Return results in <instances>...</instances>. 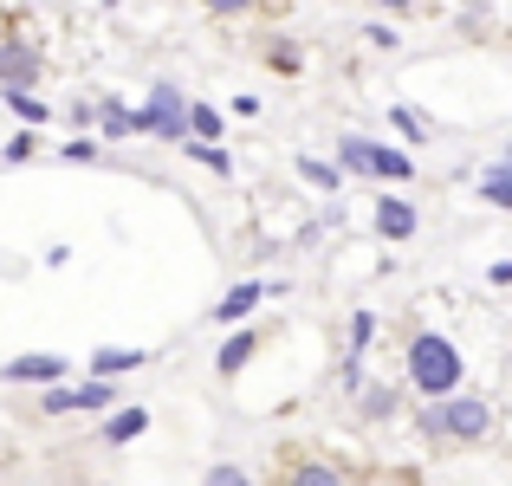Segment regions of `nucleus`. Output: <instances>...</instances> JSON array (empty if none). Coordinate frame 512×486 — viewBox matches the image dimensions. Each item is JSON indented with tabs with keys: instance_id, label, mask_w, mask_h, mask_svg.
Wrapping results in <instances>:
<instances>
[{
	"instance_id": "19",
	"label": "nucleus",
	"mask_w": 512,
	"mask_h": 486,
	"mask_svg": "<svg viewBox=\"0 0 512 486\" xmlns=\"http://www.w3.org/2000/svg\"><path fill=\"white\" fill-rule=\"evenodd\" d=\"M72 396H78V409L104 415V409H111V402H117V383H111V376H91V383H78Z\"/></svg>"
},
{
	"instance_id": "20",
	"label": "nucleus",
	"mask_w": 512,
	"mask_h": 486,
	"mask_svg": "<svg viewBox=\"0 0 512 486\" xmlns=\"http://www.w3.org/2000/svg\"><path fill=\"white\" fill-rule=\"evenodd\" d=\"M0 98H7V111L26 117V124H52V104H39L33 91H0Z\"/></svg>"
},
{
	"instance_id": "3",
	"label": "nucleus",
	"mask_w": 512,
	"mask_h": 486,
	"mask_svg": "<svg viewBox=\"0 0 512 486\" xmlns=\"http://www.w3.org/2000/svg\"><path fill=\"white\" fill-rule=\"evenodd\" d=\"M39 78H46V46L26 39L20 26L0 33V91H33Z\"/></svg>"
},
{
	"instance_id": "27",
	"label": "nucleus",
	"mask_w": 512,
	"mask_h": 486,
	"mask_svg": "<svg viewBox=\"0 0 512 486\" xmlns=\"http://www.w3.org/2000/svg\"><path fill=\"white\" fill-rule=\"evenodd\" d=\"M201 7H208L214 20H240V13H253L260 0H201Z\"/></svg>"
},
{
	"instance_id": "30",
	"label": "nucleus",
	"mask_w": 512,
	"mask_h": 486,
	"mask_svg": "<svg viewBox=\"0 0 512 486\" xmlns=\"http://www.w3.org/2000/svg\"><path fill=\"white\" fill-rule=\"evenodd\" d=\"M487 286H512V260H493L487 266Z\"/></svg>"
},
{
	"instance_id": "6",
	"label": "nucleus",
	"mask_w": 512,
	"mask_h": 486,
	"mask_svg": "<svg viewBox=\"0 0 512 486\" xmlns=\"http://www.w3.org/2000/svg\"><path fill=\"white\" fill-rule=\"evenodd\" d=\"M266 292H273L266 279H240V286H227V292H221V305H214V318H221V324H247V318H253V312L266 305Z\"/></svg>"
},
{
	"instance_id": "8",
	"label": "nucleus",
	"mask_w": 512,
	"mask_h": 486,
	"mask_svg": "<svg viewBox=\"0 0 512 486\" xmlns=\"http://www.w3.org/2000/svg\"><path fill=\"white\" fill-rule=\"evenodd\" d=\"M65 370H72V363H65V357H52V350H46V357L33 350V357H13V363H0V376H13V383H59Z\"/></svg>"
},
{
	"instance_id": "31",
	"label": "nucleus",
	"mask_w": 512,
	"mask_h": 486,
	"mask_svg": "<svg viewBox=\"0 0 512 486\" xmlns=\"http://www.w3.org/2000/svg\"><path fill=\"white\" fill-rule=\"evenodd\" d=\"M370 7H383V13H415L422 0H370Z\"/></svg>"
},
{
	"instance_id": "17",
	"label": "nucleus",
	"mask_w": 512,
	"mask_h": 486,
	"mask_svg": "<svg viewBox=\"0 0 512 486\" xmlns=\"http://www.w3.org/2000/svg\"><path fill=\"white\" fill-rule=\"evenodd\" d=\"M182 150L195 156V162H201V169H208V175H234V156H227L221 143H201V137H182Z\"/></svg>"
},
{
	"instance_id": "24",
	"label": "nucleus",
	"mask_w": 512,
	"mask_h": 486,
	"mask_svg": "<svg viewBox=\"0 0 512 486\" xmlns=\"http://www.w3.org/2000/svg\"><path fill=\"white\" fill-rule=\"evenodd\" d=\"M292 480H299V486H331V480H344V467H325V461H305V467H292Z\"/></svg>"
},
{
	"instance_id": "16",
	"label": "nucleus",
	"mask_w": 512,
	"mask_h": 486,
	"mask_svg": "<svg viewBox=\"0 0 512 486\" xmlns=\"http://www.w3.org/2000/svg\"><path fill=\"white\" fill-rule=\"evenodd\" d=\"M480 201H487V208H512V169L506 162H493V169L480 175Z\"/></svg>"
},
{
	"instance_id": "2",
	"label": "nucleus",
	"mask_w": 512,
	"mask_h": 486,
	"mask_svg": "<svg viewBox=\"0 0 512 486\" xmlns=\"http://www.w3.org/2000/svg\"><path fill=\"white\" fill-rule=\"evenodd\" d=\"M402 376H409L415 396H448V389L467 383V357H461V344H454V337L415 331L409 350H402Z\"/></svg>"
},
{
	"instance_id": "9",
	"label": "nucleus",
	"mask_w": 512,
	"mask_h": 486,
	"mask_svg": "<svg viewBox=\"0 0 512 486\" xmlns=\"http://www.w3.org/2000/svg\"><path fill=\"white\" fill-rule=\"evenodd\" d=\"M253 357H260V331H234L221 350H214V370H221V376H240Z\"/></svg>"
},
{
	"instance_id": "26",
	"label": "nucleus",
	"mask_w": 512,
	"mask_h": 486,
	"mask_svg": "<svg viewBox=\"0 0 512 486\" xmlns=\"http://www.w3.org/2000/svg\"><path fill=\"white\" fill-rule=\"evenodd\" d=\"M33 150H39V137H33V130H20V137H7L0 162H33Z\"/></svg>"
},
{
	"instance_id": "1",
	"label": "nucleus",
	"mask_w": 512,
	"mask_h": 486,
	"mask_svg": "<svg viewBox=\"0 0 512 486\" xmlns=\"http://www.w3.org/2000/svg\"><path fill=\"white\" fill-rule=\"evenodd\" d=\"M415 435L448 441V448H474V441L493 435V402L474 396V389H448V396H422V415H415Z\"/></svg>"
},
{
	"instance_id": "13",
	"label": "nucleus",
	"mask_w": 512,
	"mask_h": 486,
	"mask_svg": "<svg viewBox=\"0 0 512 486\" xmlns=\"http://www.w3.org/2000/svg\"><path fill=\"white\" fill-rule=\"evenodd\" d=\"M150 363V350H91V376H130Z\"/></svg>"
},
{
	"instance_id": "11",
	"label": "nucleus",
	"mask_w": 512,
	"mask_h": 486,
	"mask_svg": "<svg viewBox=\"0 0 512 486\" xmlns=\"http://www.w3.org/2000/svg\"><path fill=\"white\" fill-rule=\"evenodd\" d=\"M370 175L376 182H415V156H402V150H383V143H370Z\"/></svg>"
},
{
	"instance_id": "5",
	"label": "nucleus",
	"mask_w": 512,
	"mask_h": 486,
	"mask_svg": "<svg viewBox=\"0 0 512 486\" xmlns=\"http://www.w3.org/2000/svg\"><path fill=\"white\" fill-rule=\"evenodd\" d=\"M370 221H376V234H383V240H396V247H402V240H415L422 214H415V201H402V195H383V201H376V214H370Z\"/></svg>"
},
{
	"instance_id": "14",
	"label": "nucleus",
	"mask_w": 512,
	"mask_h": 486,
	"mask_svg": "<svg viewBox=\"0 0 512 486\" xmlns=\"http://www.w3.org/2000/svg\"><path fill=\"white\" fill-rule=\"evenodd\" d=\"M389 124H396V137L409 143V150H415V143H428V137H435V130H428V117L415 111V104H389Z\"/></svg>"
},
{
	"instance_id": "25",
	"label": "nucleus",
	"mask_w": 512,
	"mask_h": 486,
	"mask_svg": "<svg viewBox=\"0 0 512 486\" xmlns=\"http://www.w3.org/2000/svg\"><path fill=\"white\" fill-rule=\"evenodd\" d=\"M350 350H370V337H376V312H350Z\"/></svg>"
},
{
	"instance_id": "7",
	"label": "nucleus",
	"mask_w": 512,
	"mask_h": 486,
	"mask_svg": "<svg viewBox=\"0 0 512 486\" xmlns=\"http://www.w3.org/2000/svg\"><path fill=\"white\" fill-rule=\"evenodd\" d=\"M91 124H98V137H104V143L137 137V111H130L124 98H98V104H91Z\"/></svg>"
},
{
	"instance_id": "15",
	"label": "nucleus",
	"mask_w": 512,
	"mask_h": 486,
	"mask_svg": "<svg viewBox=\"0 0 512 486\" xmlns=\"http://www.w3.org/2000/svg\"><path fill=\"white\" fill-rule=\"evenodd\" d=\"M266 65H273L279 78H299V72H305V52H299V39H266Z\"/></svg>"
},
{
	"instance_id": "18",
	"label": "nucleus",
	"mask_w": 512,
	"mask_h": 486,
	"mask_svg": "<svg viewBox=\"0 0 512 486\" xmlns=\"http://www.w3.org/2000/svg\"><path fill=\"white\" fill-rule=\"evenodd\" d=\"M221 130H227V117L214 111V104H188V137H201V143H221Z\"/></svg>"
},
{
	"instance_id": "10",
	"label": "nucleus",
	"mask_w": 512,
	"mask_h": 486,
	"mask_svg": "<svg viewBox=\"0 0 512 486\" xmlns=\"http://www.w3.org/2000/svg\"><path fill=\"white\" fill-rule=\"evenodd\" d=\"M143 428H150V409H143V402H130V409H117V415H111V422H104V428H98V435H104V441H111V448H130V441H137V435H143Z\"/></svg>"
},
{
	"instance_id": "28",
	"label": "nucleus",
	"mask_w": 512,
	"mask_h": 486,
	"mask_svg": "<svg viewBox=\"0 0 512 486\" xmlns=\"http://www.w3.org/2000/svg\"><path fill=\"white\" fill-rule=\"evenodd\" d=\"M65 162H98V143H91V137H72V143H65Z\"/></svg>"
},
{
	"instance_id": "12",
	"label": "nucleus",
	"mask_w": 512,
	"mask_h": 486,
	"mask_svg": "<svg viewBox=\"0 0 512 486\" xmlns=\"http://www.w3.org/2000/svg\"><path fill=\"white\" fill-rule=\"evenodd\" d=\"M396 389H389V383H370V376H363V389H357V415H363V422H389V415H396Z\"/></svg>"
},
{
	"instance_id": "21",
	"label": "nucleus",
	"mask_w": 512,
	"mask_h": 486,
	"mask_svg": "<svg viewBox=\"0 0 512 486\" xmlns=\"http://www.w3.org/2000/svg\"><path fill=\"white\" fill-rule=\"evenodd\" d=\"M338 169L344 175H370V143H363V137H338Z\"/></svg>"
},
{
	"instance_id": "32",
	"label": "nucleus",
	"mask_w": 512,
	"mask_h": 486,
	"mask_svg": "<svg viewBox=\"0 0 512 486\" xmlns=\"http://www.w3.org/2000/svg\"><path fill=\"white\" fill-rule=\"evenodd\" d=\"M500 162H506V169H512V137H506V150H500Z\"/></svg>"
},
{
	"instance_id": "4",
	"label": "nucleus",
	"mask_w": 512,
	"mask_h": 486,
	"mask_svg": "<svg viewBox=\"0 0 512 486\" xmlns=\"http://www.w3.org/2000/svg\"><path fill=\"white\" fill-rule=\"evenodd\" d=\"M137 130L143 137H163V143H182L188 137V98L175 85H156L150 98L137 104Z\"/></svg>"
},
{
	"instance_id": "29",
	"label": "nucleus",
	"mask_w": 512,
	"mask_h": 486,
	"mask_svg": "<svg viewBox=\"0 0 512 486\" xmlns=\"http://www.w3.org/2000/svg\"><path fill=\"white\" fill-rule=\"evenodd\" d=\"M208 486H247V474H240V467H208Z\"/></svg>"
},
{
	"instance_id": "22",
	"label": "nucleus",
	"mask_w": 512,
	"mask_h": 486,
	"mask_svg": "<svg viewBox=\"0 0 512 486\" xmlns=\"http://www.w3.org/2000/svg\"><path fill=\"white\" fill-rule=\"evenodd\" d=\"M299 175H305L312 188H325V195L344 182V169H338V162H318V156H299Z\"/></svg>"
},
{
	"instance_id": "33",
	"label": "nucleus",
	"mask_w": 512,
	"mask_h": 486,
	"mask_svg": "<svg viewBox=\"0 0 512 486\" xmlns=\"http://www.w3.org/2000/svg\"><path fill=\"white\" fill-rule=\"evenodd\" d=\"M111 7H117V0H111Z\"/></svg>"
},
{
	"instance_id": "23",
	"label": "nucleus",
	"mask_w": 512,
	"mask_h": 486,
	"mask_svg": "<svg viewBox=\"0 0 512 486\" xmlns=\"http://www.w3.org/2000/svg\"><path fill=\"white\" fill-rule=\"evenodd\" d=\"M39 409H46V415H72V409H78V396L65 389V376H59V383H46V396H39Z\"/></svg>"
}]
</instances>
